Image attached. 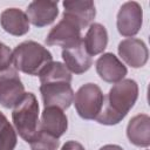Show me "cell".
Masks as SVG:
<instances>
[{
	"mask_svg": "<svg viewBox=\"0 0 150 150\" xmlns=\"http://www.w3.org/2000/svg\"><path fill=\"white\" fill-rule=\"evenodd\" d=\"M62 59L68 70L74 74H83L93 64L91 56L87 53L83 41L73 48L62 49Z\"/></svg>",
	"mask_w": 150,
	"mask_h": 150,
	"instance_id": "obj_16",
	"label": "cell"
},
{
	"mask_svg": "<svg viewBox=\"0 0 150 150\" xmlns=\"http://www.w3.org/2000/svg\"><path fill=\"white\" fill-rule=\"evenodd\" d=\"M29 145L32 150H57L60 142L59 138H55L39 129L38 134L29 142Z\"/></svg>",
	"mask_w": 150,
	"mask_h": 150,
	"instance_id": "obj_20",
	"label": "cell"
},
{
	"mask_svg": "<svg viewBox=\"0 0 150 150\" xmlns=\"http://www.w3.org/2000/svg\"><path fill=\"white\" fill-rule=\"evenodd\" d=\"M40 83L53 82V81H66L71 82V73L62 62L52 61L48 63L39 74Z\"/></svg>",
	"mask_w": 150,
	"mask_h": 150,
	"instance_id": "obj_18",
	"label": "cell"
},
{
	"mask_svg": "<svg viewBox=\"0 0 150 150\" xmlns=\"http://www.w3.org/2000/svg\"><path fill=\"white\" fill-rule=\"evenodd\" d=\"M117 50L122 60L132 68H141L148 62V47L141 39H124L118 43Z\"/></svg>",
	"mask_w": 150,
	"mask_h": 150,
	"instance_id": "obj_9",
	"label": "cell"
},
{
	"mask_svg": "<svg viewBox=\"0 0 150 150\" xmlns=\"http://www.w3.org/2000/svg\"><path fill=\"white\" fill-rule=\"evenodd\" d=\"M100 150H123V148L116 144H107V145H103Z\"/></svg>",
	"mask_w": 150,
	"mask_h": 150,
	"instance_id": "obj_23",
	"label": "cell"
},
{
	"mask_svg": "<svg viewBox=\"0 0 150 150\" xmlns=\"http://www.w3.org/2000/svg\"><path fill=\"white\" fill-rule=\"evenodd\" d=\"M103 93L95 83H86L74 94V105L83 120H95L103 105Z\"/></svg>",
	"mask_w": 150,
	"mask_h": 150,
	"instance_id": "obj_4",
	"label": "cell"
},
{
	"mask_svg": "<svg viewBox=\"0 0 150 150\" xmlns=\"http://www.w3.org/2000/svg\"><path fill=\"white\" fill-rule=\"evenodd\" d=\"M25 95V86L15 68L0 71V104L5 108H14Z\"/></svg>",
	"mask_w": 150,
	"mask_h": 150,
	"instance_id": "obj_6",
	"label": "cell"
},
{
	"mask_svg": "<svg viewBox=\"0 0 150 150\" xmlns=\"http://www.w3.org/2000/svg\"><path fill=\"white\" fill-rule=\"evenodd\" d=\"M96 71L103 81L117 83L124 79L128 69L115 54L104 53L96 61Z\"/></svg>",
	"mask_w": 150,
	"mask_h": 150,
	"instance_id": "obj_11",
	"label": "cell"
},
{
	"mask_svg": "<svg viewBox=\"0 0 150 150\" xmlns=\"http://www.w3.org/2000/svg\"><path fill=\"white\" fill-rule=\"evenodd\" d=\"M82 41L87 53L90 56L103 53L108 45V33L105 27L97 22L91 23Z\"/></svg>",
	"mask_w": 150,
	"mask_h": 150,
	"instance_id": "obj_17",
	"label": "cell"
},
{
	"mask_svg": "<svg viewBox=\"0 0 150 150\" xmlns=\"http://www.w3.org/2000/svg\"><path fill=\"white\" fill-rule=\"evenodd\" d=\"M127 137L134 145L148 148L150 145V117L146 114L134 116L128 123Z\"/></svg>",
	"mask_w": 150,
	"mask_h": 150,
	"instance_id": "obj_14",
	"label": "cell"
},
{
	"mask_svg": "<svg viewBox=\"0 0 150 150\" xmlns=\"http://www.w3.org/2000/svg\"><path fill=\"white\" fill-rule=\"evenodd\" d=\"M68 128V120L62 109L56 107H45L41 114L39 129L55 138H60Z\"/></svg>",
	"mask_w": 150,
	"mask_h": 150,
	"instance_id": "obj_13",
	"label": "cell"
},
{
	"mask_svg": "<svg viewBox=\"0 0 150 150\" xmlns=\"http://www.w3.org/2000/svg\"><path fill=\"white\" fill-rule=\"evenodd\" d=\"M12 120L15 131L29 143L39 131V103L33 93H25L21 101L13 108Z\"/></svg>",
	"mask_w": 150,
	"mask_h": 150,
	"instance_id": "obj_3",
	"label": "cell"
},
{
	"mask_svg": "<svg viewBox=\"0 0 150 150\" xmlns=\"http://www.w3.org/2000/svg\"><path fill=\"white\" fill-rule=\"evenodd\" d=\"M61 150H86V149L81 143L76 141H68L62 145Z\"/></svg>",
	"mask_w": 150,
	"mask_h": 150,
	"instance_id": "obj_22",
	"label": "cell"
},
{
	"mask_svg": "<svg viewBox=\"0 0 150 150\" xmlns=\"http://www.w3.org/2000/svg\"><path fill=\"white\" fill-rule=\"evenodd\" d=\"M138 98V84L135 80L123 79L112 86L103 100V105L96 121L104 125L120 123Z\"/></svg>",
	"mask_w": 150,
	"mask_h": 150,
	"instance_id": "obj_1",
	"label": "cell"
},
{
	"mask_svg": "<svg viewBox=\"0 0 150 150\" xmlns=\"http://www.w3.org/2000/svg\"><path fill=\"white\" fill-rule=\"evenodd\" d=\"M40 93L45 107H56L68 109L74 100V90L69 82L53 81L41 83Z\"/></svg>",
	"mask_w": 150,
	"mask_h": 150,
	"instance_id": "obj_7",
	"label": "cell"
},
{
	"mask_svg": "<svg viewBox=\"0 0 150 150\" xmlns=\"http://www.w3.org/2000/svg\"><path fill=\"white\" fill-rule=\"evenodd\" d=\"M82 41L80 26L69 18L62 19L50 29L46 38L47 46H60L63 49L73 48Z\"/></svg>",
	"mask_w": 150,
	"mask_h": 150,
	"instance_id": "obj_5",
	"label": "cell"
},
{
	"mask_svg": "<svg viewBox=\"0 0 150 150\" xmlns=\"http://www.w3.org/2000/svg\"><path fill=\"white\" fill-rule=\"evenodd\" d=\"M13 63V52L8 46L0 42V71L11 68Z\"/></svg>",
	"mask_w": 150,
	"mask_h": 150,
	"instance_id": "obj_21",
	"label": "cell"
},
{
	"mask_svg": "<svg viewBox=\"0 0 150 150\" xmlns=\"http://www.w3.org/2000/svg\"><path fill=\"white\" fill-rule=\"evenodd\" d=\"M57 0H35L27 7V16L30 23L35 27H45L53 23L59 15Z\"/></svg>",
	"mask_w": 150,
	"mask_h": 150,
	"instance_id": "obj_10",
	"label": "cell"
},
{
	"mask_svg": "<svg viewBox=\"0 0 150 150\" xmlns=\"http://www.w3.org/2000/svg\"><path fill=\"white\" fill-rule=\"evenodd\" d=\"M52 61V53L35 41L21 42L13 50L14 68L28 75H39Z\"/></svg>",
	"mask_w": 150,
	"mask_h": 150,
	"instance_id": "obj_2",
	"label": "cell"
},
{
	"mask_svg": "<svg viewBox=\"0 0 150 150\" xmlns=\"http://www.w3.org/2000/svg\"><path fill=\"white\" fill-rule=\"evenodd\" d=\"M18 142L16 131L0 111V150H14Z\"/></svg>",
	"mask_w": 150,
	"mask_h": 150,
	"instance_id": "obj_19",
	"label": "cell"
},
{
	"mask_svg": "<svg viewBox=\"0 0 150 150\" xmlns=\"http://www.w3.org/2000/svg\"><path fill=\"white\" fill-rule=\"evenodd\" d=\"M0 25L5 32L14 36H21L29 32L27 14L19 8H7L0 15Z\"/></svg>",
	"mask_w": 150,
	"mask_h": 150,
	"instance_id": "obj_15",
	"label": "cell"
},
{
	"mask_svg": "<svg viewBox=\"0 0 150 150\" xmlns=\"http://www.w3.org/2000/svg\"><path fill=\"white\" fill-rule=\"evenodd\" d=\"M143 11L142 6L136 1L124 2L117 13V30L127 38L135 36L142 28Z\"/></svg>",
	"mask_w": 150,
	"mask_h": 150,
	"instance_id": "obj_8",
	"label": "cell"
},
{
	"mask_svg": "<svg viewBox=\"0 0 150 150\" xmlns=\"http://www.w3.org/2000/svg\"><path fill=\"white\" fill-rule=\"evenodd\" d=\"M63 15L75 21L80 28H86L91 25L96 15L95 5L91 0H66L63 1Z\"/></svg>",
	"mask_w": 150,
	"mask_h": 150,
	"instance_id": "obj_12",
	"label": "cell"
}]
</instances>
